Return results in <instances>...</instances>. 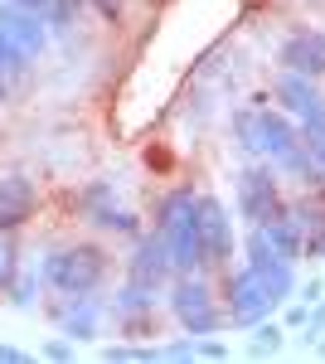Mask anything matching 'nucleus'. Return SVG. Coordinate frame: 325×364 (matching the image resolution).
<instances>
[{
	"instance_id": "nucleus-14",
	"label": "nucleus",
	"mask_w": 325,
	"mask_h": 364,
	"mask_svg": "<svg viewBox=\"0 0 325 364\" xmlns=\"http://www.w3.org/2000/svg\"><path fill=\"white\" fill-rule=\"evenodd\" d=\"M34 180L29 175H0V233H15L34 219Z\"/></svg>"
},
{
	"instance_id": "nucleus-12",
	"label": "nucleus",
	"mask_w": 325,
	"mask_h": 364,
	"mask_svg": "<svg viewBox=\"0 0 325 364\" xmlns=\"http://www.w3.org/2000/svg\"><path fill=\"white\" fill-rule=\"evenodd\" d=\"M199 233H204L209 267H228V257H233V219H228L218 195H199Z\"/></svg>"
},
{
	"instance_id": "nucleus-7",
	"label": "nucleus",
	"mask_w": 325,
	"mask_h": 364,
	"mask_svg": "<svg viewBox=\"0 0 325 364\" xmlns=\"http://www.w3.org/2000/svg\"><path fill=\"white\" fill-rule=\"evenodd\" d=\"M272 301L267 291H262V282L252 277L247 267H228L223 272V316H228V326H257L262 316H272Z\"/></svg>"
},
{
	"instance_id": "nucleus-24",
	"label": "nucleus",
	"mask_w": 325,
	"mask_h": 364,
	"mask_svg": "<svg viewBox=\"0 0 325 364\" xmlns=\"http://www.w3.org/2000/svg\"><path fill=\"white\" fill-rule=\"evenodd\" d=\"M301 146H306L311 166L325 175V122H316V127H301Z\"/></svg>"
},
{
	"instance_id": "nucleus-36",
	"label": "nucleus",
	"mask_w": 325,
	"mask_h": 364,
	"mask_svg": "<svg viewBox=\"0 0 325 364\" xmlns=\"http://www.w3.org/2000/svg\"><path fill=\"white\" fill-rule=\"evenodd\" d=\"M321 355H325V340H321Z\"/></svg>"
},
{
	"instance_id": "nucleus-5",
	"label": "nucleus",
	"mask_w": 325,
	"mask_h": 364,
	"mask_svg": "<svg viewBox=\"0 0 325 364\" xmlns=\"http://www.w3.org/2000/svg\"><path fill=\"white\" fill-rule=\"evenodd\" d=\"M243 267H247L257 282H262V291H267L277 306H282V301L297 291V262H292V257H282V252L272 248L267 238H262V228H252V233H247V243H243Z\"/></svg>"
},
{
	"instance_id": "nucleus-23",
	"label": "nucleus",
	"mask_w": 325,
	"mask_h": 364,
	"mask_svg": "<svg viewBox=\"0 0 325 364\" xmlns=\"http://www.w3.org/2000/svg\"><path fill=\"white\" fill-rule=\"evenodd\" d=\"M15 272H20V248L10 243V233H0V296L10 291Z\"/></svg>"
},
{
	"instance_id": "nucleus-35",
	"label": "nucleus",
	"mask_w": 325,
	"mask_h": 364,
	"mask_svg": "<svg viewBox=\"0 0 325 364\" xmlns=\"http://www.w3.org/2000/svg\"><path fill=\"white\" fill-rule=\"evenodd\" d=\"M5 97H10V78L0 73V102H5Z\"/></svg>"
},
{
	"instance_id": "nucleus-4",
	"label": "nucleus",
	"mask_w": 325,
	"mask_h": 364,
	"mask_svg": "<svg viewBox=\"0 0 325 364\" xmlns=\"http://www.w3.org/2000/svg\"><path fill=\"white\" fill-rule=\"evenodd\" d=\"M165 301L175 311V321L185 326V336H214L218 326H228V316H223V306H218V296L204 272H175Z\"/></svg>"
},
{
	"instance_id": "nucleus-27",
	"label": "nucleus",
	"mask_w": 325,
	"mask_h": 364,
	"mask_svg": "<svg viewBox=\"0 0 325 364\" xmlns=\"http://www.w3.org/2000/svg\"><path fill=\"white\" fill-rule=\"evenodd\" d=\"M325 336V296L311 301V316H306V340H321Z\"/></svg>"
},
{
	"instance_id": "nucleus-17",
	"label": "nucleus",
	"mask_w": 325,
	"mask_h": 364,
	"mask_svg": "<svg viewBox=\"0 0 325 364\" xmlns=\"http://www.w3.org/2000/svg\"><path fill=\"white\" fill-rule=\"evenodd\" d=\"M292 214L301 219V233H306L301 257H325V204H316V199H297Z\"/></svg>"
},
{
	"instance_id": "nucleus-22",
	"label": "nucleus",
	"mask_w": 325,
	"mask_h": 364,
	"mask_svg": "<svg viewBox=\"0 0 325 364\" xmlns=\"http://www.w3.org/2000/svg\"><path fill=\"white\" fill-rule=\"evenodd\" d=\"M39 287H44V282H39V267H34V272H15V282H10L5 296H10L20 311H29V306H34V296H39Z\"/></svg>"
},
{
	"instance_id": "nucleus-29",
	"label": "nucleus",
	"mask_w": 325,
	"mask_h": 364,
	"mask_svg": "<svg viewBox=\"0 0 325 364\" xmlns=\"http://www.w3.org/2000/svg\"><path fill=\"white\" fill-rule=\"evenodd\" d=\"M190 355H194V336L175 340V345H161V360H190Z\"/></svg>"
},
{
	"instance_id": "nucleus-26",
	"label": "nucleus",
	"mask_w": 325,
	"mask_h": 364,
	"mask_svg": "<svg viewBox=\"0 0 325 364\" xmlns=\"http://www.w3.org/2000/svg\"><path fill=\"white\" fill-rule=\"evenodd\" d=\"M44 360H58V364L78 360V340H68V336H54V340H44Z\"/></svg>"
},
{
	"instance_id": "nucleus-30",
	"label": "nucleus",
	"mask_w": 325,
	"mask_h": 364,
	"mask_svg": "<svg viewBox=\"0 0 325 364\" xmlns=\"http://www.w3.org/2000/svg\"><path fill=\"white\" fill-rule=\"evenodd\" d=\"M297 291H301V301L311 306V301H321V296H325V277H311V282H301Z\"/></svg>"
},
{
	"instance_id": "nucleus-16",
	"label": "nucleus",
	"mask_w": 325,
	"mask_h": 364,
	"mask_svg": "<svg viewBox=\"0 0 325 364\" xmlns=\"http://www.w3.org/2000/svg\"><path fill=\"white\" fill-rule=\"evenodd\" d=\"M156 287H141V282L127 277V287L117 291V301H112V311H117V321H127V326H141L151 311H156Z\"/></svg>"
},
{
	"instance_id": "nucleus-1",
	"label": "nucleus",
	"mask_w": 325,
	"mask_h": 364,
	"mask_svg": "<svg viewBox=\"0 0 325 364\" xmlns=\"http://www.w3.org/2000/svg\"><path fill=\"white\" fill-rule=\"evenodd\" d=\"M156 233L165 238L175 272H209V252H204V233H199V195L194 190H170L161 199Z\"/></svg>"
},
{
	"instance_id": "nucleus-10",
	"label": "nucleus",
	"mask_w": 325,
	"mask_h": 364,
	"mask_svg": "<svg viewBox=\"0 0 325 364\" xmlns=\"http://www.w3.org/2000/svg\"><path fill=\"white\" fill-rule=\"evenodd\" d=\"M0 34H5V39L29 58V63L44 54V49H49V39H54V29L44 25L39 15H29L20 0H0Z\"/></svg>"
},
{
	"instance_id": "nucleus-15",
	"label": "nucleus",
	"mask_w": 325,
	"mask_h": 364,
	"mask_svg": "<svg viewBox=\"0 0 325 364\" xmlns=\"http://www.w3.org/2000/svg\"><path fill=\"white\" fill-rule=\"evenodd\" d=\"M252 228H262V238H267V243L282 252V257H292V262L301 257V243H306V233H301V219L292 214V204H287L282 214L262 219V224H252Z\"/></svg>"
},
{
	"instance_id": "nucleus-21",
	"label": "nucleus",
	"mask_w": 325,
	"mask_h": 364,
	"mask_svg": "<svg viewBox=\"0 0 325 364\" xmlns=\"http://www.w3.org/2000/svg\"><path fill=\"white\" fill-rule=\"evenodd\" d=\"M277 345H282V326L262 316V321L252 326V345H247V355H257V360H267V355H277Z\"/></svg>"
},
{
	"instance_id": "nucleus-3",
	"label": "nucleus",
	"mask_w": 325,
	"mask_h": 364,
	"mask_svg": "<svg viewBox=\"0 0 325 364\" xmlns=\"http://www.w3.org/2000/svg\"><path fill=\"white\" fill-rule=\"evenodd\" d=\"M233 136L252 161H277L287 156L301 136V122L287 117L282 107H267V102H252V107H238L233 112Z\"/></svg>"
},
{
	"instance_id": "nucleus-9",
	"label": "nucleus",
	"mask_w": 325,
	"mask_h": 364,
	"mask_svg": "<svg viewBox=\"0 0 325 364\" xmlns=\"http://www.w3.org/2000/svg\"><path fill=\"white\" fill-rule=\"evenodd\" d=\"M102 301H97V291H87V296H58V301H49V316H54L58 336L68 340H97L102 336Z\"/></svg>"
},
{
	"instance_id": "nucleus-33",
	"label": "nucleus",
	"mask_w": 325,
	"mask_h": 364,
	"mask_svg": "<svg viewBox=\"0 0 325 364\" xmlns=\"http://www.w3.org/2000/svg\"><path fill=\"white\" fill-rule=\"evenodd\" d=\"M92 5H97L107 20H122V5H127V0H92Z\"/></svg>"
},
{
	"instance_id": "nucleus-18",
	"label": "nucleus",
	"mask_w": 325,
	"mask_h": 364,
	"mask_svg": "<svg viewBox=\"0 0 325 364\" xmlns=\"http://www.w3.org/2000/svg\"><path fill=\"white\" fill-rule=\"evenodd\" d=\"M20 5H25L29 15H39L54 34L73 29V25H78V10H82V0H20Z\"/></svg>"
},
{
	"instance_id": "nucleus-2",
	"label": "nucleus",
	"mask_w": 325,
	"mask_h": 364,
	"mask_svg": "<svg viewBox=\"0 0 325 364\" xmlns=\"http://www.w3.org/2000/svg\"><path fill=\"white\" fill-rule=\"evenodd\" d=\"M107 272H112V257H107V248H97V243H63V248L44 252V262H39V282H44L54 296L102 291Z\"/></svg>"
},
{
	"instance_id": "nucleus-8",
	"label": "nucleus",
	"mask_w": 325,
	"mask_h": 364,
	"mask_svg": "<svg viewBox=\"0 0 325 364\" xmlns=\"http://www.w3.org/2000/svg\"><path fill=\"white\" fill-rule=\"evenodd\" d=\"M272 97H277V107H282L287 117H297L301 127L325 122V92L316 87V78H306V73L282 68V73H277V83H272Z\"/></svg>"
},
{
	"instance_id": "nucleus-11",
	"label": "nucleus",
	"mask_w": 325,
	"mask_h": 364,
	"mask_svg": "<svg viewBox=\"0 0 325 364\" xmlns=\"http://www.w3.org/2000/svg\"><path fill=\"white\" fill-rule=\"evenodd\" d=\"M127 277L141 282V287H156V291L170 287L175 267H170V252H165L161 233H141V238H136V252L127 257Z\"/></svg>"
},
{
	"instance_id": "nucleus-20",
	"label": "nucleus",
	"mask_w": 325,
	"mask_h": 364,
	"mask_svg": "<svg viewBox=\"0 0 325 364\" xmlns=\"http://www.w3.org/2000/svg\"><path fill=\"white\" fill-rule=\"evenodd\" d=\"M92 224L107 228V233H122V238H141V219H136L132 209H117V204H112V209H102Z\"/></svg>"
},
{
	"instance_id": "nucleus-25",
	"label": "nucleus",
	"mask_w": 325,
	"mask_h": 364,
	"mask_svg": "<svg viewBox=\"0 0 325 364\" xmlns=\"http://www.w3.org/2000/svg\"><path fill=\"white\" fill-rule=\"evenodd\" d=\"M0 73H5V78H20V73H29V58L20 54V49H15L5 34H0Z\"/></svg>"
},
{
	"instance_id": "nucleus-32",
	"label": "nucleus",
	"mask_w": 325,
	"mask_h": 364,
	"mask_svg": "<svg viewBox=\"0 0 325 364\" xmlns=\"http://www.w3.org/2000/svg\"><path fill=\"white\" fill-rule=\"evenodd\" d=\"M29 355L20 350V345H0V364H25Z\"/></svg>"
},
{
	"instance_id": "nucleus-28",
	"label": "nucleus",
	"mask_w": 325,
	"mask_h": 364,
	"mask_svg": "<svg viewBox=\"0 0 325 364\" xmlns=\"http://www.w3.org/2000/svg\"><path fill=\"white\" fill-rule=\"evenodd\" d=\"M194 355H199V360H223L228 345H223V340H209V336H194Z\"/></svg>"
},
{
	"instance_id": "nucleus-6",
	"label": "nucleus",
	"mask_w": 325,
	"mask_h": 364,
	"mask_svg": "<svg viewBox=\"0 0 325 364\" xmlns=\"http://www.w3.org/2000/svg\"><path fill=\"white\" fill-rule=\"evenodd\" d=\"M282 209H287V199H282V180H277L272 161H252L238 170V214L247 219V228L282 214Z\"/></svg>"
},
{
	"instance_id": "nucleus-34",
	"label": "nucleus",
	"mask_w": 325,
	"mask_h": 364,
	"mask_svg": "<svg viewBox=\"0 0 325 364\" xmlns=\"http://www.w3.org/2000/svg\"><path fill=\"white\" fill-rule=\"evenodd\" d=\"M102 355H107V360H136V345H107Z\"/></svg>"
},
{
	"instance_id": "nucleus-13",
	"label": "nucleus",
	"mask_w": 325,
	"mask_h": 364,
	"mask_svg": "<svg viewBox=\"0 0 325 364\" xmlns=\"http://www.w3.org/2000/svg\"><path fill=\"white\" fill-rule=\"evenodd\" d=\"M277 63L292 73H306V78H325V34L321 29H292L277 49Z\"/></svg>"
},
{
	"instance_id": "nucleus-31",
	"label": "nucleus",
	"mask_w": 325,
	"mask_h": 364,
	"mask_svg": "<svg viewBox=\"0 0 325 364\" xmlns=\"http://www.w3.org/2000/svg\"><path fill=\"white\" fill-rule=\"evenodd\" d=\"M306 316H311V306H306V301H297V306L287 311V326H292V331H306Z\"/></svg>"
},
{
	"instance_id": "nucleus-19",
	"label": "nucleus",
	"mask_w": 325,
	"mask_h": 364,
	"mask_svg": "<svg viewBox=\"0 0 325 364\" xmlns=\"http://www.w3.org/2000/svg\"><path fill=\"white\" fill-rule=\"evenodd\" d=\"M117 204V190H112V180H92V185H82L78 190V214L92 224L102 209H112Z\"/></svg>"
}]
</instances>
